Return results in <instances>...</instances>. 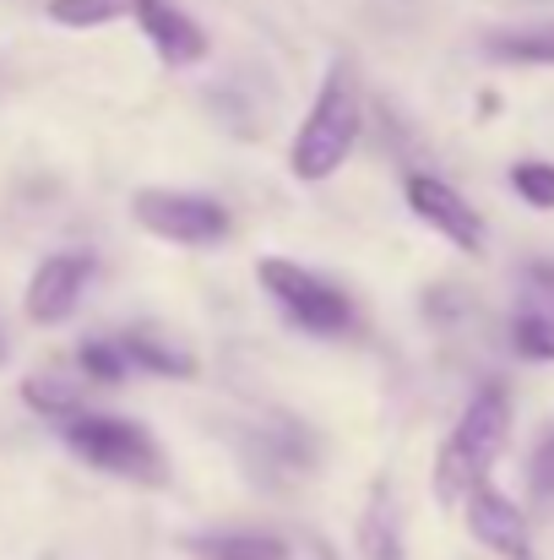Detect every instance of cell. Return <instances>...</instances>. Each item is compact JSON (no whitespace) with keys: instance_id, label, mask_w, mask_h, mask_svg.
<instances>
[{"instance_id":"1","label":"cell","mask_w":554,"mask_h":560,"mask_svg":"<svg viewBox=\"0 0 554 560\" xmlns=\"http://www.w3.org/2000/svg\"><path fill=\"white\" fill-rule=\"evenodd\" d=\"M359 120H365V104H359V77L349 60H332L327 66V82L288 148V170L299 180H332L343 170V159L354 153L359 142Z\"/></svg>"},{"instance_id":"2","label":"cell","mask_w":554,"mask_h":560,"mask_svg":"<svg viewBox=\"0 0 554 560\" xmlns=\"http://www.w3.org/2000/svg\"><path fill=\"white\" fill-rule=\"evenodd\" d=\"M506 435H511V402H506V392H500V386L473 392V402L462 408L451 441L440 446V463H435V495H440V501H468V490L484 485L490 463L500 457Z\"/></svg>"},{"instance_id":"3","label":"cell","mask_w":554,"mask_h":560,"mask_svg":"<svg viewBox=\"0 0 554 560\" xmlns=\"http://www.w3.org/2000/svg\"><path fill=\"white\" fill-rule=\"evenodd\" d=\"M60 441L82 463H93V468H104L115 479H131V485H164L169 479V463H164L158 441L137 419H115V413H87L82 408V413L60 419Z\"/></svg>"},{"instance_id":"4","label":"cell","mask_w":554,"mask_h":560,"mask_svg":"<svg viewBox=\"0 0 554 560\" xmlns=\"http://www.w3.org/2000/svg\"><path fill=\"white\" fill-rule=\"evenodd\" d=\"M131 218L169 245H217L228 234V207L217 196L201 190H169V186H142L131 196Z\"/></svg>"},{"instance_id":"5","label":"cell","mask_w":554,"mask_h":560,"mask_svg":"<svg viewBox=\"0 0 554 560\" xmlns=\"http://www.w3.org/2000/svg\"><path fill=\"white\" fill-rule=\"evenodd\" d=\"M261 283H267V294L299 322V327H310V332H321V338H332V332H343L349 322H354V311H349V294L343 289H332L327 278H316L310 267H299V261H288V256H261Z\"/></svg>"},{"instance_id":"6","label":"cell","mask_w":554,"mask_h":560,"mask_svg":"<svg viewBox=\"0 0 554 560\" xmlns=\"http://www.w3.org/2000/svg\"><path fill=\"white\" fill-rule=\"evenodd\" d=\"M87 278H93V256H87V250H55V256H44V261L33 267V278H27V294H22L27 322L60 327V322L76 311Z\"/></svg>"},{"instance_id":"7","label":"cell","mask_w":554,"mask_h":560,"mask_svg":"<svg viewBox=\"0 0 554 560\" xmlns=\"http://www.w3.org/2000/svg\"><path fill=\"white\" fill-rule=\"evenodd\" d=\"M408 207H413V218H424L435 234H446L457 250L484 256V240H490V234H484V218L446 186V180H435V175H408Z\"/></svg>"},{"instance_id":"8","label":"cell","mask_w":554,"mask_h":560,"mask_svg":"<svg viewBox=\"0 0 554 560\" xmlns=\"http://www.w3.org/2000/svg\"><path fill=\"white\" fill-rule=\"evenodd\" d=\"M468 528H473V539L479 545H490L495 556L506 560H533V534H528V517L484 479V485H473L468 490Z\"/></svg>"},{"instance_id":"9","label":"cell","mask_w":554,"mask_h":560,"mask_svg":"<svg viewBox=\"0 0 554 560\" xmlns=\"http://www.w3.org/2000/svg\"><path fill=\"white\" fill-rule=\"evenodd\" d=\"M131 16H137V27L148 33V44L158 49V60H169V66L207 60V33L185 16L175 0H131Z\"/></svg>"},{"instance_id":"10","label":"cell","mask_w":554,"mask_h":560,"mask_svg":"<svg viewBox=\"0 0 554 560\" xmlns=\"http://www.w3.org/2000/svg\"><path fill=\"white\" fill-rule=\"evenodd\" d=\"M185 556L196 560H294L283 539L272 534H190Z\"/></svg>"},{"instance_id":"11","label":"cell","mask_w":554,"mask_h":560,"mask_svg":"<svg viewBox=\"0 0 554 560\" xmlns=\"http://www.w3.org/2000/svg\"><path fill=\"white\" fill-rule=\"evenodd\" d=\"M495 60L511 66H554V22H528V27H495L484 38Z\"/></svg>"},{"instance_id":"12","label":"cell","mask_w":554,"mask_h":560,"mask_svg":"<svg viewBox=\"0 0 554 560\" xmlns=\"http://www.w3.org/2000/svg\"><path fill=\"white\" fill-rule=\"evenodd\" d=\"M22 402L33 408V413H44V419H71V413H82V386L76 381H60V375H27L22 381Z\"/></svg>"},{"instance_id":"13","label":"cell","mask_w":554,"mask_h":560,"mask_svg":"<svg viewBox=\"0 0 554 560\" xmlns=\"http://www.w3.org/2000/svg\"><path fill=\"white\" fill-rule=\"evenodd\" d=\"M120 349H126L131 365H142V371H153V375H175V381H190V375H196V360L180 354V349H169V343H158L153 332H126Z\"/></svg>"},{"instance_id":"14","label":"cell","mask_w":554,"mask_h":560,"mask_svg":"<svg viewBox=\"0 0 554 560\" xmlns=\"http://www.w3.org/2000/svg\"><path fill=\"white\" fill-rule=\"evenodd\" d=\"M511 343H517L522 360H554V316L522 311V316L511 322Z\"/></svg>"},{"instance_id":"15","label":"cell","mask_w":554,"mask_h":560,"mask_svg":"<svg viewBox=\"0 0 554 560\" xmlns=\"http://www.w3.org/2000/svg\"><path fill=\"white\" fill-rule=\"evenodd\" d=\"M511 186H517V196H522L528 207L554 212V164H544V159H522V164L511 170Z\"/></svg>"},{"instance_id":"16","label":"cell","mask_w":554,"mask_h":560,"mask_svg":"<svg viewBox=\"0 0 554 560\" xmlns=\"http://www.w3.org/2000/svg\"><path fill=\"white\" fill-rule=\"evenodd\" d=\"M120 16V0H49V22L60 27H104Z\"/></svg>"},{"instance_id":"17","label":"cell","mask_w":554,"mask_h":560,"mask_svg":"<svg viewBox=\"0 0 554 560\" xmlns=\"http://www.w3.org/2000/svg\"><path fill=\"white\" fill-rule=\"evenodd\" d=\"M76 365H82L87 381H120L131 360H126V349H120V343H82Z\"/></svg>"},{"instance_id":"18","label":"cell","mask_w":554,"mask_h":560,"mask_svg":"<svg viewBox=\"0 0 554 560\" xmlns=\"http://www.w3.org/2000/svg\"><path fill=\"white\" fill-rule=\"evenodd\" d=\"M533 490L554 495V430L539 435V452H533Z\"/></svg>"},{"instance_id":"19","label":"cell","mask_w":554,"mask_h":560,"mask_svg":"<svg viewBox=\"0 0 554 560\" xmlns=\"http://www.w3.org/2000/svg\"><path fill=\"white\" fill-rule=\"evenodd\" d=\"M528 283L554 305V261H533V267H528Z\"/></svg>"},{"instance_id":"20","label":"cell","mask_w":554,"mask_h":560,"mask_svg":"<svg viewBox=\"0 0 554 560\" xmlns=\"http://www.w3.org/2000/svg\"><path fill=\"white\" fill-rule=\"evenodd\" d=\"M0 360H5V343H0Z\"/></svg>"}]
</instances>
